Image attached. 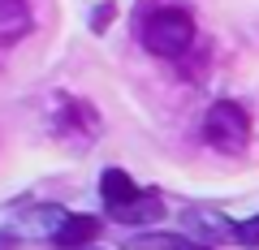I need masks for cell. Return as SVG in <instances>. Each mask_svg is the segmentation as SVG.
Here are the masks:
<instances>
[{
	"label": "cell",
	"instance_id": "6da1fadb",
	"mask_svg": "<svg viewBox=\"0 0 259 250\" xmlns=\"http://www.w3.org/2000/svg\"><path fill=\"white\" fill-rule=\"evenodd\" d=\"M139 43L160 61H186L199 47V22L186 5H156L139 18Z\"/></svg>",
	"mask_w": 259,
	"mask_h": 250
},
{
	"label": "cell",
	"instance_id": "7a4b0ae2",
	"mask_svg": "<svg viewBox=\"0 0 259 250\" xmlns=\"http://www.w3.org/2000/svg\"><path fill=\"white\" fill-rule=\"evenodd\" d=\"M199 134H203L207 147L216 151H242L250 138V112L242 108L238 99H216L212 108L203 112V125H199Z\"/></svg>",
	"mask_w": 259,
	"mask_h": 250
},
{
	"label": "cell",
	"instance_id": "3957f363",
	"mask_svg": "<svg viewBox=\"0 0 259 250\" xmlns=\"http://www.w3.org/2000/svg\"><path fill=\"white\" fill-rule=\"evenodd\" d=\"M52 134L69 147H87V142L100 134V112L87 99H74V95H61L52 112Z\"/></svg>",
	"mask_w": 259,
	"mask_h": 250
},
{
	"label": "cell",
	"instance_id": "277c9868",
	"mask_svg": "<svg viewBox=\"0 0 259 250\" xmlns=\"http://www.w3.org/2000/svg\"><path fill=\"white\" fill-rule=\"evenodd\" d=\"M100 229H104L100 216H87V212L69 216V212H65V220L56 224V233H52V246H56V250H82V246H95Z\"/></svg>",
	"mask_w": 259,
	"mask_h": 250
},
{
	"label": "cell",
	"instance_id": "5b68a950",
	"mask_svg": "<svg viewBox=\"0 0 259 250\" xmlns=\"http://www.w3.org/2000/svg\"><path fill=\"white\" fill-rule=\"evenodd\" d=\"M108 216H112L117 224H151V220L164 216V198H160V190H143V185H139L125 203L108 207Z\"/></svg>",
	"mask_w": 259,
	"mask_h": 250
},
{
	"label": "cell",
	"instance_id": "8992f818",
	"mask_svg": "<svg viewBox=\"0 0 259 250\" xmlns=\"http://www.w3.org/2000/svg\"><path fill=\"white\" fill-rule=\"evenodd\" d=\"M35 26V13H30V0H0V47H13L30 35Z\"/></svg>",
	"mask_w": 259,
	"mask_h": 250
},
{
	"label": "cell",
	"instance_id": "52a82bcc",
	"mask_svg": "<svg viewBox=\"0 0 259 250\" xmlns=\"http://www.w3.org/2000/svg\"><path fill=\"white\" fill-rule=\"evenodd\" d=\"M121 250H194V246H190V237H177V233H139Z\"/></svg>",
	"mask_w": 259,
	"mask_h": 250
},
{
	"label": "cell",
	"instance_id": "ba28073f",
	"mask_svg": "<svg viewBox=\"0 0 259 250\" xmlns=\"http://www.w3.org/2000/svg\"><path fill=\"white\" fill-rule=\"evenodd\" d=\"M233 241H242V246H250V250H259V216H250V220H242V224H233Z\"/></svg>",
	"mask_w": 259,
	"mask_h": 250
},
{
	"label": "cell",
	"instance_id": "9c48e42d",
	"mask_svg": "<svg viewBox=\"0 0 259 250\" xmlns=\"http://www.w3.org/2000/svg\"><path fill=\"white\" fill-rule=\"evenodd\" d=\"M112 13H117V5H100V13H95V18H91V30H95V35H104V30H108Z\"/></svg>",
	"mask_w": 259,
	"mask_h": 250
},
{
	"label": "cell",
	"instance_id": "30bf717a",
	"mask_svg": "<svg viewBox=\"0 0 259 250\" xmlns=\"http://www.w3.org/2000/svg\"><path fill=\"white\" fill-rule=\"evenodd\" d=\"M0 250H18V237L13 233H0Z\"/></svg>",
	"mask_w": 259,
	"mask_h": 250
},
{
	"label": "cell",
	"instance_id": "8fae6325",
	"mask_svg": "<svg viewBox=\"0 0 259 250\" xmlns=\"http://www.w3.org/2000/svg\"><path fill=\"white\" fill-rule=\"evenodd\" d=\"M82 250H95V246H82Z\"/></svg>",
	"mask_w": 259,
	"mask_h": 250
}]
</instances>
